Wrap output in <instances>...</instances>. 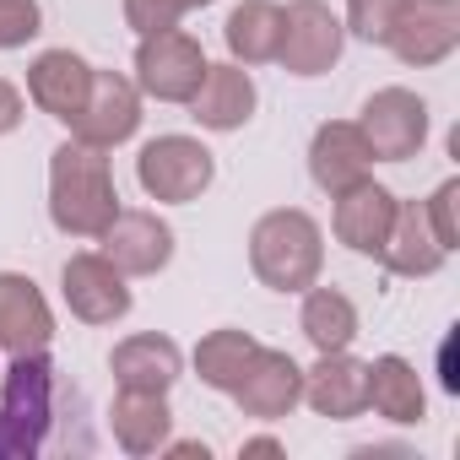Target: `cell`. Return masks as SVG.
Masks as SVG:
<instances>
[{
	"label": "cell",
	"instance_id": "cell-23",
	"mask_svg": "<svg viewBox=\"0 0 460 460\" xmlns=\"http://www.w3.org/2000/svg\"><path fill=\"white\" fill-rule=\"evenodd\" d=\"M222 44L239 66H266L282 49V6L277 0H239L222 22Z\"/></svg>",
	"mask_w": 460,
	"mask_h": 460
},
{
	"label": "cell",
	"instance_id": "cell-16",
	"mask_svg": "<svg viewBox=\"0 0 460 460\" xmlns=\"http://www.w3.org/2000/svg\"><path fill=\"white\" fill-rule=\"evenodd\" d=\"M304 401L314 406V417L331 422H352L368 411V363L347 352H320L314 368H304Z\"/></svg>",
	"mask_w": 460,
	"mask_h": 460
},
{
	"label": "cell",
	"instance_id": "cell-32",
	"mask_svg": "<svg viewBox=\"0 0 460 460\" xmlns=\"http://www.w3.org/2000/svg\"><path fill=\"white\" fill-rule=\"evenodd\" d=\"M239 455H244V460H250V455H282V438H271V433L244 438V444H239Z\"/></svg>",
	"mask_w": 460,
	"mask_h": 460
},
{
	"label": "cell",
	"instance_id": "cell-31",
	"mask_svg": "<svg viewBox=\"0 0 460 460\" xmlns=\"http://www.w3.org/2000/svg\"><path fill=\"white\" fill-rule=\"evenodd\" d=\"M438 368H444V374H438L444 390L455 395V390H460V374H455V336H444V347H438Z\"/></svg>",
	"mask_w": 460,
	"mask_h": 460
},
{
	"label": "cell",
	"instance_id": "cell-13",
	"mask_svg": "<svg viewBox=\"0 0 460 460\" xmlns=\"http://www.w3.org/2000/svg\"><path fill=\"white\" fill-rule=\"evenodd\" d=\"M336 200V211H331V227H336V244H347L352 255H368V261H379V250H385V239H390V222H395V190H385V184H374V179H358L352 190H341V195H331Z\"/></svg>",
	"mask_w": 460,
	"mask_h": 460
},
{
	"label": "cell",
	"instance_id": "cell-2",
	"mask_svg": "<svg viewBox=\"0 0 460 460\" xmlns=\"http://www.w3.org/2000/svg\"><path fill=\"white\" fill-rule=\"evenodd\" d=\"M250 271L271 293H304L325 271V234L298 206H277L250 227Z\"/></svg>",
	"mask_w": 460,
	"mask_h": 460
},
{
	"label": "cell",
	"instance_id": "cell-10",
	"mask_svg": "<svg viewBox=\"0 0 460 460\" xmlns=\"http://www.w3.org/2000/svg\"><path fill=\"white\" fill-rule=\"evenodd\" d=\"M234 401H239V411L255 417V422H282V417H293L298 401H304V368H298V358L282 352V347H255L244 379L234 385Z\"/></svg>",
	"mask_w": 460,
	"mask_h": 460
},
{
	"label": "cell",
	"instance_id": "cell-11",
	"mask_svg": "<svg viewBox=\"0 0 460 460\" xmlns=\"http://www.w3.org/2000/svg\"><path fill=\"white\" fill-rule=\"evenodd\" d=\"M141 130V87L119 71H98L93 66V93H87V109L76 114L71 136L76 141H93L103 152L125 146L130 136Z\"/></svg>",
	"mask_w": 460,
	"mask_h": 460
},
{
	"label": "cell",
	"instance_id": "cell-15",
	"mask_svg": "<svg viewBox=\"0 0 460 460\" xmlns=\"http://www.w3.org/2000/svg\"><path fill=\"white\" fill-rule=\"evenodd\" d=\"M255 103H261V93H255L250 66L222 60V66H206V76H200V87L190 98V114H195L200 130L227 136V130H244L255 119Z\"/></svg>",
	"mask_w": 460,
	"mask_h": 460
},
{
	"label": "cell",
	"instance_id": "cell-18",
	"mask_svg": "<svg viewBox=\"0 0 460 460\" xmlns=\"http://www.w3.org/2000/svg\"><path fill=\"white\" fill-rule=\"evenodd\" d=\"M374 168V152L358 130V119H325L309 141V179L325 190V195H341L352 190L358 179H368Z\"/></svg>",
	"mask_w": 460,
	"mask_h": 460
},
{
	"label": "cell",
	"instance_id": "cell-6",
	"mask_svg": "<svg viewBox=\"0 0 460 460\" xmlns=\"http://www.w3.org/2000/svg\"><path fill=\"white\" fill-rule=\"evenodd\" d=\"M347 49V28L325 0H293L282 6V49L277 66L288 76H325Z\"/></svg>",
	"mask_w": 460,
	"mask_h": 460
},
{
	"label": "cell",
	"instance_id": "cell-30",
	"mask_svg": "<svg viewBox=\"0 0 460 460\" xmlns=\"http://www.w3.org/2000/svg\"><path fill=\"white\" fill-rule=\"evenodd\" d=\"M22 114H28V103H22V93L0 76V136H12L17 125H22Z\"/></svg>",
	"mask_w": 460,
	"mask_h": 460
},
{
	"label": "cell",
	"instance_id": "cell-22",
	"mask_svg": "<svg viewBox=\"0 0 460 460\" xmlns=\"http://www.w3.org/2000/svg\"><path fill=\"white\" fill-rule=\"evenodd\" d=\"M368 406L395 422V428H411L428 417V390H422V374L401 358V352H385L368 363Z\"/></svg>",
	"mask_w": 460,
	"mask_h": 460
},
{
	"label": "cell",
	"instance_id": "cell-24",
	"mask_svg": "<svg viewBox=\"0 0 460 460\" xmlns=\"http://www.w3.org/2000/svg\"><path fill=\"white\" fill-rule=\"evenodd\" d=\"M298 331L314 352H347L358 341V304L341 288H304V309H298Z\"/></svg>",
	"mask_w": 460,
	"mask_h": 460
},
{
	"label": "cell",
	"instance_id": "cell-12",
	"mask_svg": "<svg viewBox=\"0 0 460 460\" xmlns=\"http://www.w3.org/2000/svg\"><path fill=\"white\" fill-rule=\"evenodd\" d=\"M98 244L125 277H157L173 261V227L157 211H125L119 206V217L98 234Z\"/></svg>",
	"mask_w": 460,
	"mask_h": 460
},
{
	"label": "cell",
	"instance_id": "cell-1",
	"mask_svg": "<svg viewBox=\"0 0 460 460\" xmlns=\"http://www.w3.org/2000/svg\"><path fill=\"white\" fill-rule=\"evenodd\" d=\"M119 217V190L109 152L93 141H60L49 157V222L66 239H98Z\"/></svg>",
	"mask_w": 460,
	"mask_h": 460
},
{
	"label": "cell",
	"instance_id": "cell-17",
	"mask_svg": "<svg viewBox=\"0 0 460 460\" xmlns=\"http://www.w3.org/2000/svg\"><path fill=\"white\" fill-rule=\"evenodd\" d=\"M87 93H93V66L76 49H44L28 66V98L60 125H76V114L87 109Z\"/></svg>",
	"mask_w": 460,
	"mask_h": 460
},
{
	"label": "cell",
	"instance_id": "cell-9",
	"mask_svg": "<svg viewBox=\"0 0 460 460\" xmlns=\"http://www.w3.org/2000/svg\"><path fill=\"white\" fill-rule=\"evenodd\" d=\"M130 277L103 255V250H82L66 261L60 271V293H66V309L82 320V325H114L130 314Z\"/></svg>",
	"mask_w": 460,
	"mask_h": 460
},
{
	"label": "cell",
	"instance_id": "cell-21",
	"mask_svg": "<svg viewBox=\"0 0 460 460\" xmlns=\"http://www.w3.org/2000/svg\"><path fill=\"white\" fill-rule=\"evenodd\" d=\"M379 261H385V271H395V277H433L449 255H444V244L433 239V227H428V211H422V200H395V222H390V239H385V250H379Z\"/></svg>",
	"mask_w": 460,
	"mask_h": 460
},
{
	"label": "cell",
	"instance_id": "cell-4",
	"mask_svg": "<svg viewBox=\"0 0 460 460\" xmlns=\"http://www.w3.org/2000/svg\"><path fill=\"white\" fill-rule=\"evenodd\" d=\"M136 179H141L146 200H157V206H190V200H200L211 190L217 157L195 136H152L136 152Z\"/></svg>",
	"mask_w": 460,
	"mask_h": 460
},
{
	"label": "cell",
	"instance_id": "cell-27",
	"mask_svg": "<svg viewBox=\"0 0 460 460\" xmlns=\"http://www.w3.org/2000/svg\"><path fill=\"white\" fill-rule=\"evenodd\" d=\"M44 33V6L39 0H0V49H22Z\"/></svg>",
	"mask_w": 460,
	"mask_h": 460
},
{
	"label": "cell",
	"instance_id": "cell-8",
	"mask_svg": "<svg viewBox=\"0 0 460 460\" xmlns=\"http://www.w3.org/2000/svg\"><path fill=\"white\" fill-rule=\"evenodd\" d=\"M385 49L411 71L444 66L460 49V0H406Z\"/></svg>",
	"mask_w": 460,
	"mask_h": 460
},
{
	"label": "cell",
	"instance_id": "cell-34",
	"mask_svg": "<svg viewBox=\"0 0 460 460\" xmlns=\"http://www.w3.org/2000/svg\"><path fill=\"white\" fill-rule=\"evenodd\" d=\"M195 6H211V0H190V12H195Z\"/></svg>",
	"mask_w": 460,
	"mask_h": 460
},
{
	"label": "cell",
	"instance_id": "cell-20",
	"mask_svg": "<svg viewBox=\"0 0 460 460\" xmlns=\"http://www.w3.org/2000/svg\"><path fill=\"white\" fill-rule=\"evenodd\" d=\"M109 428H114V444L125 449V455H157L163 444H168V433H173V411H168V395L163 390H125L119 385V395H114V406H109Z\"/></svg>",
	"mask_w": 460,
	"mask_h": 460
},
{
	"label": "cell",
	"instance_id": "cell-14",
	"mask_svg": "<svg viewBox=\"0 0 460 460\" xmlns=\"http://www.w3.org/2000/svg\"><path fill=\"white\" fill-rule=\"evenodd\" d=\"M49 341H55V309L39 293V282L22 271H0V352L6 358L49 352Z\"/></svg>",
	"mask_w": 460,
	"mask_h": 460
},
{
	"label": "cell",
	"instance_id": "cell-3",
	"mask_svg": "<svg viewBox=\"0 0 460 460\" xmlns=\"http://www.w3.org/2000/svg\"><path fill=\"white\" fill-rule=\"evenodd\" d=\"M55 417V368L44 352L12 358L0 374V455H33Z\"/></svg>",
	"mask_w": 460,
	"mask_h": 460
},
{
	"label": "cell",
	"instance_id": "cell-29",
	"mask_svg": "<svg viewBox=\"0 0 460 460\" xmlns=\"http://www.w3.org/2000/svg\"><path fill=\"white\" fill-rule=\"evenodd\" d=\"M190 12V0H125V22L146 39V33H163V28H179Z\"/></svg>",
	"mask_w": 460,
	"mask_h": 460
},
{
	"label": "cell",
	"instance_id": "cell-26",
	"mask_svg": "<svg viewBox=\"0 0 460 460\" xmlns=\"http://www.w3.org/2000/svg\"><path fill=\"white\" fill-rule=\"evenodd\" d=\"M401 6H406V0H347V22L341 28L352 39H363V44H385L395 17H401Z\"/></svg>",
	"mask_w": 460,
	"mask_h": 460
},
{
	"label": "cell",
	"instance_id": "cell-7",
	"mask_svg": "<svg viewBox=\"0 0 460 460\" xmlns=\"http://www.w3.org/2000/svg\"><path fill=\"white\" fill-rule=\"evenodd\" d=\"M358 130H363L374 163H406L428 141V103L411 87H379V93H368Z\"/></svg>",
	"mask_w": 460,
	"mask_h": 460
},
{
	"label": "cell",
	"instance_id": "cell-33",
	"mask_svg": "<svg viewBox=\"0 0 460 460\" xmlns=\"http://www.w3.org/2000/svg\"><path fill=\"white\" fill-rule=\"evenodd\" d=\"M163 449H168V455H184V460H195V455L206 460V455H211V449H206L200 438H179V444H163Z\"/></svg>",
	"mask_w": 460,
	"mask_h": 460
},
{
	"label": "cell",
	"instance_id": "cell-28",
	"mask_svg": "<svg viewBox=\"0 0 460 460\" xmlns=\"http://www.w3.org/2000/svg\"><path fill=\"white\" fill-rule=\"evenodd\" d=\"M455 200H460V179H444L428 200H422V211H428V227H433V239L444 244V255H455L460 250V222H455Z\"/></svg>",
	"mask_w": 460,
	"mask_h": 460
},
{
	"label": "cell",
	"instance_id": "cell-5",
	"mask_svg": "<svg viewBox=\"0 0 460 460\" xmlns=\"http://www.w3.org/2000/svg\"><path fill=\"white\" fill-rule=\"evenodd\" d=\"M206 49L200 39H190L184 28H163V33H146L136 44V87L141 98H157V103H190L200 76H206Z\"/></svg>",
	"mask_w": 460,
	"mask_h": 460
},
{
	"label": "cell",
	"instance_id": "cell-19",
	"mask_svg": "<svg viewBox=\"0 0 460 460\" xmlns=\"http://www.w3.org/2000/svg\"><path fill=\"white\" fill-rule=\"evenodd\" d=\"M109 374H114V385H125V390H173L179 385V374H184V352H179V341L173 336H163V331H136V336H125L114 352H109Z\"/></svg>",
	"mask_w": 460,
	"mask_h": 460
},
{
	"label": "cell",
	"instance_id": "cell-25",
	"mask_svg": "<svg viewBox=\"0 0 460 460\" xmlns=\"http://www.w3.org/2000/svg\"><path fill=\"white\" fill-rule=\"evenodd\" d=\"M255 347H261V341H255L250 331H239V325L206 331V336L195 341V374H200V385H206V390H222V395H234V385L244 379Z\"/></svg>",
	"mask_w": 460,
	"mask_h": 460
}]
</instances>
